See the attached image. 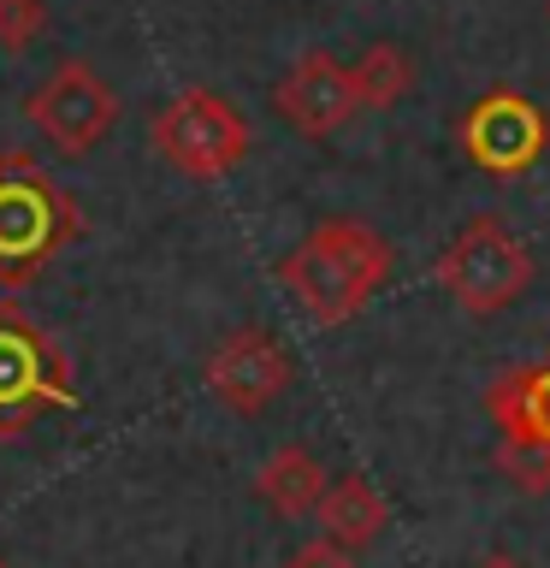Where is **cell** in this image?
Returning <instances> with one entry per match:
<instances>
[{
    "label": "cell",
    "mask_w": 550,
    "mask_h": 568,
    "mask_svg": "<svg viewBox=\"0 0 550 568\" xmlns=\"http://www.w3.org/2000/svg\"><path fill=\"white\" fill-rule=\"evenodd\" d=\"M355 106H361L355 78H349L344 60H332V53H302V60L273 83V113L302 136H337L355 119Z\"/></svg>",
    "instance_id": "9"
},
{
    "label": "cell",
    "mask_w": 550,
    "mask_h": 568,
    "mask_svg": "<svg viewBox=\"0 0 550 568\" xmlns=\"http://www.w3.org/2000/svg\"><path fill=\"white\" fill-rule=\"evenodd\" d=\"M314 515H319V527H326L332 539H344V545H355V550H367V545L390 527V504H385V491L373 486V479H361V474L332 479Z\"/></svg>",
    "instance_id": "12"
},
{
    "label": "cell",
    "mask_w": 550,
    "mask_h": 568,
    "mask_svg": "<svg viewBox=\"0 0 550 568\" xmlns=\"http://www.w3.org/2000/svg\"><path fill=\"white\" fill-rule=\"evenodd\" d=\"M544 12H550V7H544Z\"/></svg>",
    "instance_id": "19"
},
{
    "label": "cell",
    "mask_w": 550,
    "mask_h": 568,
    "mask_svg": "<svg viewBox=\"0 0 550 568\" xmlns=\"http://www.w3.org/2000/svg\"><path fill=\"white\" fill-rule=\"evenodd\" d=\"M83 231L78 202L24 154L0 160V284H30Z\"/></svg>",
    "instance_id": "2"
},
{
    "label": "cell",
    "mask_w": 550,
    "mask_h": 568,
    "mask_svg": "<svg viewBox=\"0 0 550 568\" xmlns=\"http://www.w3.org/2000/svg\"><path fill=\"white\" fill-rule=\"evenodd\" d=\"M24 113H30V124H35V131H42L60 154L83 160L89 149H101L106 131H113L119 95H113V83H106L89 60H60V65L42 78V89L24 101Z\"/></svg>",
    "instance_id": "6"
},
{
    "label": "cell",
    "mask_w": 550,
    "mask_h": 568,
    "mask_svg": "<svg viewBox=\"0 0 550 568\" xmlns=\"http://www.w3.org/2000/svg\"><path fill=\"white\" fill-rule=\"evenodd\" d=\"M0 568H12V562H0Z\"/></svg>",
    "instance_id": "18"
},
{
    "label": "cell",
    "mask_w": 550,
    "mask_h": 568,
    "mask_svg": "<svg viewBox=\"0 0 550 568\" xmlns=\"http://www.w3.org/2000/svg\"><path fill=\"white\" fill-rule=\"evenodd\" d=\"M284 568H361V562H355V545L332 539V532H319V539L296 545L291 557H284Z\"/></svg>",
    "instance_id": "16"
},
{
    "label": "cell",
    "mask_w": 550,
    "mask_h": 568,
    "mask_svg": "<svg viewBox=\"0 0 550 568\" xmlns=\"http://www.w3.org/2000/svg\"><path fill=\"white\" fill-rule=\"evenodd\" d=\"M497 474H503L515 491L544 497V491H550V444H532V438H503V444H497Z\"/></svg>",
    "instance_id": "14"
},
{
    "label": "cell",
    "mask_w": 550,
    "mask_h": 568,
    "mask_svg": "<svg viewBox=\"0 0 550 568\" xmlns=\"http://www.w3.org/2000/svg\"><path fill=\"white\" fill-rule=\"evenodd\" d=\"M390 266H397V255H390V243L373 225L319 220L308 237L284 255L278 278H284L291 302L314 320V326H344V320H355L373 296L385 291Z\"/></svg>",
    "instance_id": "1"
},
{
    "label": "cell",
    "mask_w": 550,
    "mask_h": 568,
    "mask_svg": "<svg viewBox=\"0 0 550 568\" xmlns=\"http://www.w3.org/2000/svg\"><path fill=\"white\" fill-rule=\"evenodd\" d=\"M326 486H332V474L319 468V456L302 450V444H284V450H273V456L261 462V474H255L261 504L278 509L284 521H302V515H314L319 497H326Z\"/></svg>",
    "instance_id": "11"
},
{
    "label": "cell",
    "mask_w": 550,
    "mask_h": 568,
    "mask_svg": "<svg viewBox=\"0 0 550 568\" xmlns=\"http://www.w3.org/2000/svg\"><path fill=\"white\" fill-rule=\"evenodd\" d=\"M461 149L479 172L491 178H521L539 166L544 142H550V124L544 113L532 106L527 95H515V89H491V95H479L468 113L456 124Z\"/></svg>",
    "instance_id": "7"
},
{
    "label": "cell",
    "mask_w": 550,
    "mask_h": 568,
    "mask_svg": "<svg viewBox=\"0 0 550 568\" xmlns=\"http://www.w3.org/2000/svg\"><path fill=\"white\" fill-rule=\"evenodd\" d=\"M207 390L231 415H266L291 390V349L266 326H237L207 355Z\"/></svg>",
    "instance_id": "8"
},
{
    "label": "cell",
    "mask_w": 550,
    "mask_h": 568,
    "mask_svg": "<svg viewBox=\"0 0 550 568\" xmlns=\"http://www.w3.org/2000/svg\"><path fill=\"white\" fill-rule=\"evenodd\" d=\"M48 408H78L65 349L18 302H0V438L30 433Z\"/></svg>",
    "instance_id": "4"
},
{
    "label": "cell",
    "mask_w": 550,
    "mask_h": 568,
    "mask_svg": "<svg viewBox=\"0 0 550 568\" xmlns=\"http://www.w3.org/2000/svg\"><path fill=\"white\" fill-rule=\"evenodd\" d=\"M349 78H355L361 106L385 113V106H397L408 89H415V60H408L403 42H373V48H361V60L349 65Z\"/></svg>",
    "instance_id": "13"
},
{
    "label": "cell",
    "mask_w": 550,
    "mask_h": 568,
    "mask_svg": "<svg viewBox=\"0 0 550 568\" xmlns=\"http://www.w3.org/2000/svg\"><path fill=\"white\" fill-rule=\"evenodd\" d=\"M486 415L497 420L503 438H532L550 444V355L544 362H521L503 367L486 385Z\"/></svg>",
    "instance_id": "10"
},
{
    "label": "cell",
    "mask_w": 550,
    "mask_h": 568,
    "mask_svg": "<svg viewBox=\"0 0 550 568\" xmlns=\"http://www.w3.org/2000/svg\"><path fill=\"white\" fill-rule=\"evenodd\" d=\"M149 142L172 172L184 178H225L248 160V119L220 89H177L154 106Z\"/></svg>",
    "instance_id": "3"
},
{
    "label": "cell",
    "mask_w": 550,
    "mask_h": 568,
    "mask_svg": "<svg viewBox=\"0 0 550 568\" xmlns=\"http://www.w3.org/2000/svg\"><path fill=\"white\" fill-rule=\"evenodd\" d=\"M532 284V255L503 220L479 213L444 243L438 255V291L468 314H503L509 302H521Z\"/></svg>",
    "instance_id": "5"
},
{
    "label": "cell",
    "mask_w": 550,
    "mask_h": 568,
    "mask_svg": "<svg viewBox=\"0 0 550 568\" xmlns=\"http://www.w3.org/2000/svg\"><path fill=\"white\" fill-rule=\"evenodd\" d=\"M48 30V0H0V48L24 53Z\"/></svg>",
    "instance_id": "15"
},
{
    "label": "cell",
    "mask_w": 550,
    "mask_h": 568,
    "mask_svg": "<svg viewBox=\"0 0 550 568\" xmlns=\"http://www.w3.org/2000/svg\"><path fill=\"white\" fill-rule=\"evenodd\" d=\"M473 568H527V562H515V557H479Z\"/></svg>",
    "instance_id": "17"
}]
</instances>
